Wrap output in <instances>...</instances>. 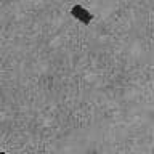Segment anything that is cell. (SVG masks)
Wrapping results in <instances>:
<instances>
[{
    "instance_id": "obj_1",
    "label": "cell",
    "mask_w": 154,
    "mask_h": 154,
    "mask_svg": "<svg viewBox=\"0 0 154 154\" xmlns=\"http://www.w3.org/2000/svg\"><path fill=\"white\" fill-rule=\"evenodd\" d=\"M71 14H72V18H75L77 21L85 24V26H88L91 23V19H93V14H91L87 8L82 7V5H74L71 10Z\"/></svg>"
},
{
    "instance_id": "obj_2",
    "label": "cell",
    "mask_w": 154,
    "mask_h": 154,
    "mask_svg": "<svg viewBox=\"0 0 154 154\" xmlns=\"http://www.w3.org/2000/svg\"><path fill=\"white\" fill-rule=\"evenodd\" d=\"M0 154H7V152H3V151H0Z\"/></svg>"
}]
</instances>
